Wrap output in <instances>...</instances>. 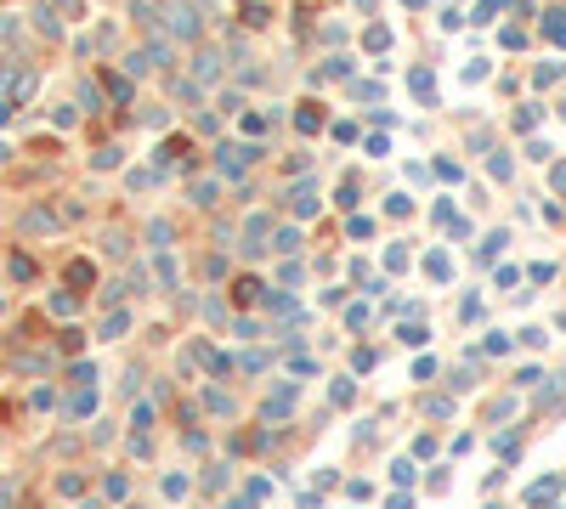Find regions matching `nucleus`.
Instances as JSON below:
<instances>
[{"label": "nucleus", "mask_w": 566, "mask_h": 509, "mask_svg": "<svg viewBox=\"0 0 566 509\" xmlns=\"http://www.w3.org/2000/svg\"><path fill=\"white\" fill-rule=\"evenodd\" d=\"M170 17H176V34H198V17H193V11H187V6H176V11H170Z\"/></svg>", "instance_id": "f257e3e1"}, {"label": "nucleus", "mask_w": 566, "mask_h": 509, "mask_svg": "<svg viewBox=\"0 0 566 509\" xmlns=\"http://www.w3.org/2000/svg\"><path fill=\"white\" fill-rule=\"evenodd\" d=\"M216 74H221V57H216V51H204V57H198V79H216Z\"/></svg>", "instance_id": "f03ea898"}, {"label": "nucleus", "mask_w": 566, "mask_h": 509, "mask_svg": "<svg viewBox=\"0 0 566 509\" xmlns=\"http://www.w3.org/2000/svg\"><path fill=\"white\" fill-rule=\"evenodd\" d=\"M11 278H17V283H29V278H34V261H23V255H17V261H11Z\"/></svg>", "instance_id": "7ed1b4c3"}, {"label": "nucleus", "mask_w": 566, "mask_h": 509, "mask_svg": "<svg viewBox=\"0 0 566 509\" xmlns=\"http://www.w3.org/2000/svg\"><path fill=\"white\" fill-rule=\"evenodd\" d=\"M63 11H74V17H80V0H63Z\"/></svg>", "instance_id": "20e7f679"}]
</instances>
